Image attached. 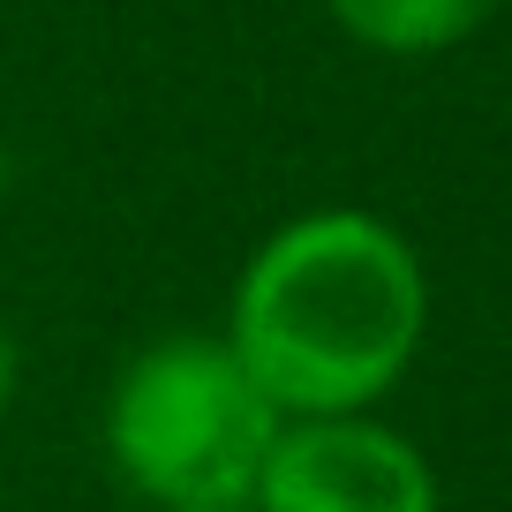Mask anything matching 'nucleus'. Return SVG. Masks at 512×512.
Instances as JSON below:
<instances>
[{
  "label": "nucleus",
  "instance_id": "nucleus-1",
  "mask_svg": "<svg viewBox=\"0 0 512 512\" xmlns=\"http://www.w3.org/2000/svg\"><path fill=\"white\" fill-rule=\"evenodd\" d=\"M430 272L377 211L324 204L272 226L226 294V347L279 415H369L415 369Z\"/></svg>",
  "mask_w": 512,
  "mask_h": 512
},
{
  "label": "nucleus",
  "instance_id": "nucleus-2",
  "mask_svg": "<svg viewBox=\"0 0 512 512\" xmlns=\"http://www.w3.org/2000/svg\"><path fill=\"white\" fill-rule=\"evenodd\" d=\"M279 422L219 332H166L121 362L98 445L144 512H256Z\"/></svg>",
  "mask_w": 512,
  "mask_h": 512
},
{
  "label": "nucleus",
  "instance_id": "nucleus-3",
  "mask_svg": "<svg viewBox=\"0 0 512 512\" xmlns=\"http://www.w3.org/2000/svg\"><path fill=\"white\" fill-rule=\"evenodd\" d=\"M430 452L377 415H287L264 452L256 512H437Z\"/></svg>",
  "mask_w": 512,
  "mask_h": 512
},
{
  "label": "nucleus",
  "instance_id": "nucleus-4",
  "mask_svg": "<svg viewBox=\"0 0 512 512\" xmlns=\"http://www.w3.org/2000/svg\"><path fill=\"white\" fill-rule=\"evenodd\" d=\"M324 8L354 46L422 61V53H452L460 38H475L505 0H324Z\"/></svg>",
  "mask_w": 512,
  "mask_h": 512
},
{
  "label": "nucleus",
  "instance_id": "nucleus-5",
  "mask_svg": "<svg viewBox=\"0 0 512 512\" xmlns=\"http://www.w3.org/2000/svg\"><path fill=\"white\" fill-rule=\"evenodd\" d=\"M16 392H23V339L0 324V415L16 407Z\"/></svg>",
  "mask_w": 512,
  "mask_h": 512
}]
</instances>
